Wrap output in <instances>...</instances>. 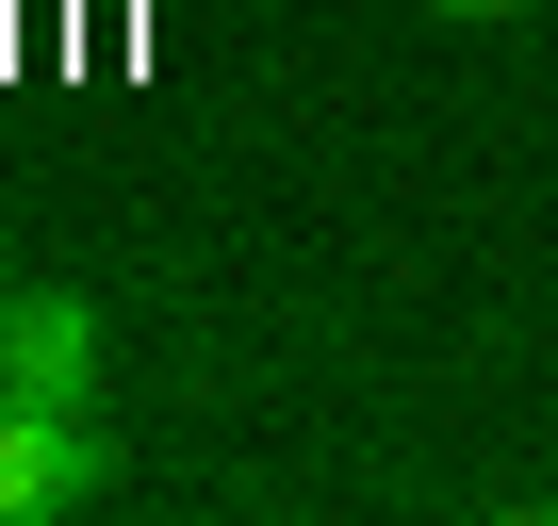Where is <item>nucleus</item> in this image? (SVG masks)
<instances>
[{"mask_svg": "<svg viewBox=\"0 0 558 526\" xmlns=\"http://www.w3.org/2000/svg\"><path fill=\"white\" fill-rule=\"evenodd\" d=\"M83 493H116L99 411H34V395H0V526H50V510H83Z\"/></svg>", "mask_w": 558, "mask_h": 526, "instance_id": "f257e3e1", "label": "nucleus"}, {"mask_svg": "<svg viewBox=\"0 0 558 526\" xmlns=\"http://www.w3.org/2000/svg\"><path fill=\"white\" fill-rule=\"evenodd\" d=\"M0 395L99 411V297H0Z\"/></svg>", "mask_w": 558, "mask_h": 526, "instance_id": "f03ea898", "label": "nucleus"}, {"mask_svg": "<svg viewBox=\"0 0 558 526\" xmlns=\"http://www.w3.org/2000/svg\"><path fill=\"white\" fill-rule=\"evenodd\" d=\"M427 17H525V0H427Z\"/></svg>", "mask_w": 558, "mask_h": 526, "instance_id": "7ed1b4c3", "label": "nucleus"}]
</instances>
